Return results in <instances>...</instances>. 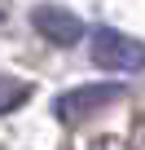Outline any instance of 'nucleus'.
Instances as JSON below:
<instances>
[{
	"mask_svg": "<svg viewBox=\"0 0 145 150\" xmlns=\"http://www.w3.org/2000/svg\"><path fill=\"white\" fill-rule=\"evenodd\" d=\"M88 57H92V66H101L110 75H136V71H145V40L114 31V27H97L88 40Z\"/></svg>",
	"mask_w": 145,
	"mask_h": 150,
	"instance_id": "obj_1",
	"label": "nucleus"
},
{
	"mask_svg": "<svg viewBox=\"0 0 145 150\" xmlns=\"http://www.w3.org/2000/svg\"><path fill=\"white\" fill-rule=\"evenodd\" d=\"M27 97H31V84H27V80H18V75H5V71H0V115L18 110Z\"/></svg>",
	"mask_w": 145,
	"mask_h": 150,
	"instance_id": "obj_4",
	"label": "nucleus"
},
{
	"mask_svg": "<svg viewBox=\"0 0 145 150\" xmlns=\"http://www.w3.org/2000/svg\"><path fill=\"white\" fill-rule=\"evenodd\" d=\"M127 97V88L123 84H79V88H66L57 102H53V110H57V119L62 124H84V119H92L97 110H106L110 102H123Z\"/></svg>",
	"mask_w": 145,
	"mask_h": 150,
	"instance_id": "obj_2",
	"label": "nucleus"
},
{
	"mask_svg": "<svg viewBox=\"0 0 145 150\" xmlns=\"http://www.w3.org/2000/svg\"><path fill=\"white\" fill-rule=\"evenodd\" d=\"M0 22H5V9H0Z\"/></svg>",
	"mask_w": 145,
	"mask_h": 150,
	"instance_id": "obj_5",
	"label": "nucleus"
},
{
	"mask_svg": "<svg viewBox=\"0 0 145 150\" xmlns=\"http://www.w3.org/2000/svg\"><path fill=\"white\" fill-rule=\"evenodd\" d=\"M31 27H35L48 44H57V49H70V44H79V40L88 35L84 18L70 13L66 5H35V9H31Z\"/></svg>",
	"mask_w": 145,
	"mask_h": 150,
	"instance_id": "obj_3",
	"label": "nucleus"
}]
</instances>
